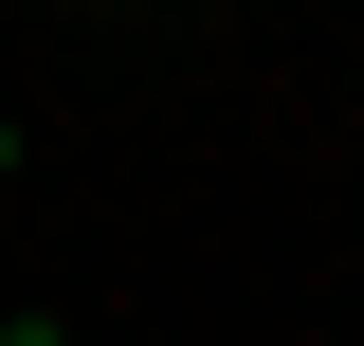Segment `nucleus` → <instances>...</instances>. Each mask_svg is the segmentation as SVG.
I'll use <instances>...</instances> for the list:
<instances>
[{
	"label": "nucleus",
	"mask_w": 364,
	"mask_h": 346,
	"mask_svg": "<svg viewBox=\"0 0 364 346\" xmlns=\"http://www.w3.org/2000/svg\"><path fill=\"white\" fill-rule=\"evenodd\" d=\"M0 164H18V128H0Z\"/></svg>",
	"instance_id": "1"
}]
</instances>
